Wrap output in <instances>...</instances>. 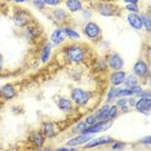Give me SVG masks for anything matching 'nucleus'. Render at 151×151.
Masks as SVG:
<instances>
[{
	"mask_svg": "<svg viewBox=\"0 0 151 151\" xmlns=\"http://www.w3.org/2000/svg\"><path fill=\"white\" fill-rule=\"evenodd\" d=\"M124 9L128 13H139V5L138 4H124Z\"/></svg>",
	"mask_w": 151,
	"mask_h": 151,
	"instance_id": "35",
	"label": "nucleus"
},
{
	"mask_svg": "<svg viewBox=\"0 0 151 151\" xmlns=\"http://www.w3.org/2000/svg\"><path fill=\"white\" fill-rule=\"evenodd\" d=\"M84 122L87 123L88 125H92V124H94V123H97V120H96L94 114L92 112V114H88L87 116H85V118H84Z\"/></svg>",
	"mask_w": 151,
	"mask_h": 151,
	"instance_id": "40",
	"label": "nucleus"
},
{
	"mask_svg": "<svg viewBox=\"0 0 151 151\" xmlns=\"http://www.w3.org/2000/svg\"><path fill=\"white\" fill-rule=\"evenodd\" d=\"M84 1H88V3H91V4H96V3L101 1V0H84Z\"/></svg>",
	"mask_w": 151,
	"mask_h": 151,
	"instance_id": "45",
	"label": "nucleus"
},
{
	"mask_svg": "<svg viewBox=\"0 0 151 151\" xmlns=\"http://www.w3.org/2000/svg\"><path fill=\"white\" fill-rule=\"evenodd\" d=\"M138 143H139V145H142V146L150 147V146H151V136L147 134V136H145V137H142V138L138 141Z\"/></svg>",
	"mask_w": 151,
	"mask_h": 151,
	"instance_id": "38",
	"label": "nucleus"
},
{
	"mask_svg": "<svg viewBox=\"0 0 151 151\" xmlns=\"http://www.w3.org/2000/svg\"><path fill=\"white\" fill-rule=\"evenodd\" d=\"M47 8H54V6H60L63 4V0H45Z\"/></svg>",
	"mask_w": 151,
	"mask_h": 151,
	"instance_id": "37",
	"label": "nucleus"
},
{
	"mask_svg": "<svg viewBox=\"0 0 151 151\" xmlns=\"http://www.w3.org/2000/svg\"><path fill=\"white\" fill-rule=\"evenodd\" d=\"M50 18L58 26H62L70 22L71 17H70V13L66 11V8H61V5H60V6L52 8V11H50Z\"/></svg>",
	"mask_w": 151,
	"mask_h": 151,
	"instance_id": "8",
	"label": "nucleus"
},
{
	"mask_svg": "<svg viewBox=\"0 0 151 151\" xmlns=\"http://www.w3.org/2000/svg\"><path fill=\"white\" fill-rule=\"evenodd\" d=\"M0 1H3V3H12V0H0Z\"/></svg>",
	"mask_w": 151,
	"mask_h": 151,
	"instance_id": "46",
	"label": "nucleus"
},
{
	"mask_svg": "<svg viewBox=\"0 0 151 151\" xmlns=\"http://www.w3.org/2000/svg\"><path fill=\"white\" fill-rule=\"evenodd\" d=\"M114 141L111 136H101V137H93L91 141H88L81 149H97V147H106L110 146V143Z\"/></svg>",
	"mask_w": 151,
	"mask_h": 151,
	"instance_id": "12",
	"label": "nucleus"
},
{
	"mask_svg": "<svg viewBox=\"0 0 151 151\" xmlns=\"http://www.w3.org/2000/svg\"><path fill=\"white\" fill-rule=\"evenodd\" d=\"M29 0H12V3H14L17 5H22V4H26Z\"/></svg>",
	"mask_w": 151,
	"mask_h": 151,
	"instance_id": "42",
	"label": "nucleus"
},
{
	"mask_svg": "<svg viewBox=\"0 0 151 151\" xmlns=\"http://www.w3.org/2000/svg\"><path fill=\"white\" fill-rule=\"evenodd\" d=\"M0 87H1V84H0Z\"/></svg>",
	"mask_w": 151,
	"mask_h": 151,
	"instance_id": "48",
	"label": "nucleus"
},
{
	"mask_svg": "<svg viewBox=\"0 0 151 151\" xmlns=\"http://www.w3.org/2000/svg\"><path fill=\"white\" fill-rule=\"evenodd\" d=\"M133 109L139 114L149 116L151 111V97H137Z\"/></svg>",
	"mask_w": 151,
	"mask_h": 151,
	"instance_id": "17",
	"label": "nucleus"
},
{
	"mask_svg": "<svg viewBox=\"0 0 151 151\" xmlns=\"http://www.w3.org/2000/svg\"><path fill=\"white\" fill-rule=\"evenodd\" d=\"M17 96H18V89L14 84L12 83H6V84H3L0 87V99L1 102H5V101H12Z\"/></svg>",
	"mask_w": 151,
	"mask_h": 151,
	"instance_id": "11",
	"label": "nucleus"
},
{
	"mask_svg": "<svg viewBox=\"0 0 151 151\" xmlns=\"http://www.w3.org/2000/svg\"><path fill=\"white\" fill-rule=\"evenodd\" d=\"M116 88H118V87H112V85H110L107 93H106L105 104H114V102H115V99L118 98V92H116Z\"/></svg>",
	"mask_w": 151,
	"mask_h": 151,
	"instance_id": "29",
	"label": "nucleus"
},
{
	"mask_svg": "<svg viewBox=\"0 0 151 151\" xmlns=\"http://www.w3.org/2000/svg\"><path fill=\"white\" fill-rule=\"evenodd\" d=\"M40 132L44 134L47 139H53L60 134V130H58V127L54 122H50V120H45L40 124Z\"/></svg>",
	"mask_w": 151,
	"mask_h": 151,
	"instance_id": "10",
	"label": "nucleus"
},
{
	"mask_svg": "<svg viewBox=\"0 0 151 151\" xmlns=\"http://www.w3.org/2000/svg\"><path fill=\"white\" fill-rule=\"evenodd\" d=\"M81 35L92 43H98L102 39V29L97 22L87 21L81 26Z\"/></svg>",
	"mask_w": 151,
	"mask_h": 151,
	"instance_id": "3",
	"label": "nucleus"
},
{
	"mask_svg": "<svg viewBox=\"0 0 151 151\" xmlns=\"http://www.w3.org/2000/svg\"><path fill=\"white\" fill-rule=\"evenodd\" d=\"M65 35H66V39L70 40V42H79L81 37V32L79 31L75 26L70 25V23H66V25H62Z\"/></svg>",
	"mask_w": 151,
	"mask_h": 151,
	"instance_id": "22",
	"label": "nucleus"
},
{
	"mask_svg": "<svg viewBox=\"0 0 151 151\" xmlns=\"http://www.w3.org/2000/svg\"><path fill=\"white\" fill-rule=\"evenodd\" d=\"M0 111H1V104H0Z\"/></svg>",
	"mask_w": 151,
	"mask_h": 151,
	"instance_id": "47",
	"label": "nucleus"
},
{
	"mask_svg": "<svg viewBox=\"0 0 151 151\" xmlns=\"http://www.w3.org/2000/svg\"><path fill=\"white\" fill-rule=\"evenodd\" d=\"M66 35H65V31H63V27L62 26H58L52 31L49 36V42L53 47H60V45H63L66 43Z\"/></svg>",
	"mask_w": 151,
	"mask_h": 151,
	"instance_id": "18",
	"label": "nucleus"
},
{
	"mask_svg": "<svg viewBox=\"0 0 151 151\" xmlns=\"http://www.w3.org/2000/svg\"><path fill=\"white\" fill-rule=\"evenodd\" d=\"M93 70L97 74H106L109 71V66H107V61L106 57H98L94 60L93 62Z\"/></svg>",
	"mask_w": 151,
	"mask_h": 151,
	"instance_id": "24",
	"label": "nucleus"
},
{
	"mask_svg": "<svg viewBox=\"0 0 151 151\" xmlns=\"http://www.w3.org/2000/svg\"><path fill=\"white\" fill-rule=\"evenodd\" d=\"M125 76H127V73L124 71V68L123 70L111 71L109 74V83L112 87H120V85H123V83H124Z\"/></svg>",
	"mask_w": 151,
	"mask_h": 151,
	"instance_id": "20",
	"label": "nucleus"
},
{
	"mask_svg": "<svg viewBox=\"0 0 151 151\" xmlns=\"http://www.w3.org/2000/svg\"><path fill=\"white\" fill-rule=\"evenodd\" d=\"M139 17H141V21H142V26L143 30L146 32L151 31V18H150V13L149 12H139Z\"/></svg>",
	"mask_w": 151,
	"mask_h": 151,
	"instance_id": "27",
	"label": "nucleus"
},
{
	"mask_svg": "<svg viewBox=\"0 0 151 151\" xmlns=\"http://www.w3.org/2000/svg\"><path fill=\"white\" fill-rule=\"evenodd\" d=\"M94 6H84L83 9H81V12L79 13L81 17V19H83L84 22L87 21H91L92 18H93V14H94Z\"/></svg>",
	"mask_w": 151,
	"mask_h": 151,
	"instance_id": "26",
	"label": "nucleus"
},
{
	"mask_svg": "<svg viewBox=\"0 0 151 151\" xmlns=\"http://www.w3.org/2000/svg\"><path fill=\"white\" fill-rule=\"evenodd\" d=\"M111 127H112V122H97L92 125H88L83 133H85V134L96 136L101 132H106V130L110 129Z\"/></svg>",
	"mask_w": 151,
	"mask_h": 151,
	"instance_id": "16",
	"label": "nucleus"
},
{
	"mask_svg": "<svg viewBox=\"0 0 151 151\" xmlns=\"http://www.w3.org/2000/svg\"><path fill=\"white\" fill-rule=\"evenodd\" d=\"M106 61H107V66L109 70L115 71V70H123L125 66V60L123 58V56L118 52H110L106 56Z\"/></svg>",
	"mask_w": 151,
	"mask_h": 151,
	"instance_id": "9",
	"label": "nucleus"
},
{
	"mask_svg": "<svg viewBox=\"0 0 151 151\" xmlns=\"http://www.w3.org/2000/svg\"><path fill=\"white\" fill-rule=\"evenodd\" d=\"M125 19H127V23H128V26L132 30H134V31H141V30H143V26H142V21H141L139 13H128L127 17H125Z\"/></svg>",
	"mask_w": 151,
	"mask_h": 151,
	"instance_id": "21",
	"label": "nucleus"
},
{
	"mask_svg": "<svg viewBox=\"0 0 151 151\" xmlns=\"http://www.w3.org/2000/svg\"><path fill=\"white\" fill-rule=\"evenodd\" d=\"M87 127H88V124L84 122V119L83 120H78V122L75 123L73 127H71L70 132L73 133V134H79V133H83Z\"/></svg>",
	"mask_w": 151,
	"mask_h": 151,
	"instance_id": "28",
	"label": "nucleus"
},
{
	"mask_svg": "<svg viewBox=\"0 0 151 151\" xmlns=\"http://www.w3.org/2000/svg\"><path fill=\"white\" fill-rule=\"evenodd\" d=\"M83 74L84 71L81 68H79L78 66H74V68H71L70 71V76L74 79V81H80L83 79Z\"/></svg>",
	"mask_w": 151,
	"mask_h": 151,
	"instance_id": "32",
	"label": "nucleus"
},
{
	"mask_svg": "<svg viewBox=\"0 0 151 151\" xmlns=\"http://www.w3.org/2000/svg\"><path fill=\"white\" fill-rule=\"evenodd\" d=\"M45 142H47V138L44 137V134L40 132L39 129L30 132V134H29V143L34 147V149H36V150H45V147H44Z\"/></svg>",
	"mask_w": 151,
	"mask_h": 151,
	"instance_id": "13",
	"label": "nucleus"
},
{
	"mask_svg": "<svg viewBox=\"0 0 151 151\" xmlns=\"http://www.w3.org/2000/svg\"><path fill=\"white\" fill-rule=\"evenodd\" d=\"M70 98L74 102L75 107H79V109L92 107V104L94 101L93 92L83 87H74L70 91Z\"/></svg>",
	"mask_w": 151,
	"mask_h": 151,
	"instance_id": "2",
	"label": "nucleus"
},
{
	"mask_svg": "<svg viewBox=\"0 0 151 151\" xmlns=\"http://www.w3.org/2000/svg\"><path fill=\"white\" fill-rule=\"evenodd\" d=\"M94 12L101 17L109 18V17L119 16V6L111 0H101V1L96 3Z\"/></svg>",
	"mask_w": 151,
	"mask_h": 151,
	"instance_id": "4",
	"label": "nucleus"
},
{
	"mask_svg": "<svg viewBox=\"0 0 151 151\" xmlns=\"http://www.w3.org/2000/svg\"><path fill=\"white\" fill-rule=\"evenodd\" d=\"M31 3L32 8H35L36 11H40V12H44L47 9V4H45V0H30Z\"/></svg>",
	"mask_w": 151,
	"mask_h": 151,
	"instance_id": "34",
	"label": "nucleus"
},
{
	"mask_svg": "<svg viewBox=\"0 0 151 151\" xmlns=\"http://www.w3.org/2000/svg\"><path fill=\"white\" fill-rule=\"evenodd\" d=\"M61 56L65 63L71 65V66H80L88 61L89 48L83 43L71 42L63 45L61 49Z\"/></svg>",
	"mask_w": 151,
	"mask_h": 151,
	"instance_id": "1",
	"label": "nucleus"
},
{
	"mask_svg": "<svg viewBox=\"0 0 151 151\" xmlns=\"http://www.w3.org/2000/svg\"><path fill=\"white\" fill-rule=\"evenodd\" d=\"M137 84H139V80H138V79H137L132 73H130V74H127L125 80H124V83H123V87L130 88V87H133V85H137Z\"/></svg>",
	"mask_w": 151,
	"mask_h": 151,
	"instance_id": "31",
	"label": "nucleus"
},
{
	"mask_svg": "<svg viewBox=\"0 0 151 151\" xmlns=\"http://www.w3.org/2000/svg\"><path fill=\"white\" fill-rule=\"evenodd\" d=\"M130 93H132L133 97H138L139 93L142 92V89H143V85H141V84H137V85H133V87H130Z\"/></svg>",
	"mask_w": 151,
	"mask_h": 151,
	"instance_id": "36",
	"label": "nucleus"
},
{
	"mask_svg": "<svg viewBox=\"0 0 151 151\" xmlns=\"http://www.w3.org/2000/svg\"><path fill=\"white\" fill-rule=\"evenodd\" d=\"M40 36H42V29L35 22H31L30 25H27L22 29V37L29 43L37 42Z\"/></svg>",
	"mask_w": 151,
	"mask_h": 151,
	"instance_id": "7",
	"label": "nucleus"
},
{
	"mask_svg": "<svg viewBox=\"0 0 151 151\" xmlns=\"http://www.w3.org/2000/svg\"><path fill=\"white\" fill-rule=\"evenodd\" d=\"M12 21L17 29H23L32 22V16L29 11L23 8H16L12 14Z\"/></svg>",
	"mask_w": 151,
	"mask_h": 151,
	"instance_id": "6",
	"label": "nucleus"
},
{
	"mask_svg": "<svg viewBox=\"0 0 151 151\" xmlns=\"http://www.w3.org/2000/svg\"><path fill=\"white\" fill-rule=\"evenodd\" d=\"M94 136L92 134H85V133H79V134H74L71 138H68L66 141V146L70 147H78V149H81L88 141H91Z\"/></svg>",
	"mask_w": 151,
	"mask_h": 151,
	"instance_id": "15",
	"label": "nucleus"
},
{
	"mask_svg": "<svg viewBox=\"0 0 151 151\" xmlns=\"http://www.w3.org/2000/svg\"><path fill=\"white\" fill-rule=\"evenodd\" d=\"M4 70V57H3V54H0V73Z\"/></svg>",
	"mask_w": 151,
	"mask_h": 151,
	"instance_id": "43",
	"label": "nucleus"
},
{
	"mask_svg": "<svg viewBox=\"0 0 151 151\" xmlns=\"http://www.w3.org/2000/svg\"><path fill=\"white\" fill-rule=\"evenodd\" d=\"M110 105L111 104H104L93 112L97 122H107V112H109Z\"/></svg>",
	"mask_w": 151,
	"mask_h": 151,
	"instance_id": "25",
	"label": "nucleus"
},
{
	"mask_svg": "<svg viewBox=\"0 0 151 151\" xmlns=\"http://www.w3.org/2000/svg\"><path fill=\"white\" fill-rule=\"evenodd\" d=\"M132 74L145 83H149L150 79V65L145 58H138L132 66Z\"/></svg>",
	"mask_w": 151,
	"mask_h": 151,
	"instance_id": "5",
	"label": "nucleus"
},
{
	"mask_svg": "<svg viewBox=\"0 0 151 151\" xmlns=\"http://www.w3.org/2000/svg\"><path fill=\"white\" fill-rule=\"evenodd\" d=\"M56 106L63 114H73L75 110V105H74V102L71 101L70 96H68V97L67 96H60V97L56 99Z\"/></svg>",
	"mask_w": 151,
	"mask_h": 151,
	"instance_id": "14",
	"label": "nucleus"
},
{
	"mask_svg": "<svg viewBox=\"0 0 151 151\" xmlns=\"http://www.w3.org/2000/svg\"><path fill=\"white\" fill-rule=\"evenodd\" d=\"M53 45L50 44V42H45L40 48V53H39V61L40 63H47L49 62L50 57H52L53 53Z\"/></svg>",
	"mask_w": 151,
	"mask_h": 151,
	"instance_id": "23",
	"label": "nucleus"
},
{
	"mask_svg": "<svg viewBox=\"0 0 151 151\" xmlns=\"http://www.w3.org/2000/svg\"><path fill=\"white\" fill-rule=\"evenodd\" d=\"M127 98L128 97H118L115 99L114 104L118 106L119 109H122V107H124V106H127Z\"/></svg>",
	"mask_w": 151,
	"mask_h": 151,
	"instance_id": "39",
	"label": "nucleus"
},
{
	"mask_svg": "<svg viewBox=\"0 0 151 151\" xmlns=\"http://www.w3.org/2000/svg\"><path fill=\"white\" fill-rule=\"evenodd\" d=\"M110 149L114 151H119V150H125L127 149V142L124 141H118L114 139L111 143H110Z\"/></svg>",
	"mask_w": 151,
	"mask_h": 151,
	"instance_id": "33",
	"label": "nucleus"
},
{
	"mask_svg": "<svg viewBox=\"0 0 151 151\" xmlns=\"http://www.w3.org/2000/svg\"><path fill=\"white\" fill-rule=\"evenodd\" d=\"M63 4L70 14H79L85 6V1L84 0H63Z\"/></svg>",
	"mask_w": 151,
	"mask_h": 151,
	"instance_id": "19",
	"label": "nucleus"
},
{
	"mask_svg": "<svg viewBox=\"0 0 151 151\" xmlns=\"http://www.w3.org/2000/svg\"><path fill=\"white\" fill-rule=\"evenodd\" d=\"M124 4H138L139 0H123Z\"/></svg>",
	"mask_w": 151,
	"mask_h": 151,
	"instance_id": "44",
	"label": "nucleus"
},
{
	"mask_svg": "<svg viewBox=\"0 0 151 151\" xmlns=\"http://www.w3.org/2000/svg\"><path fill=\"white\" fill-rule=\"evenodd\" d=\"M120 115V109L116 106L115 104L114 105H110V109H109V112H107V122H114L115 119H118Z\"/></svg>",
	"mask_w": 151,
	"mask_h": 151,
	"instance_id": "30",
	"label": "nucleus"
},
{
	"mask_svg": "<svg viewBox=\"0 0 151 151\" xmlns=\"http://www.w3.org/2000/svg\"><path fill=\"white\" fill-rule=\"evenodd\" d=\"M130 111H132V109H130L128 105L124 106V107H122V109H120V114H129Z\"/></svg>",
	"mask_w": 151,
	"mask_h": 151,
	"instance_id": "41",
	"label": "nucleus"
}]
</instances>
